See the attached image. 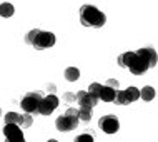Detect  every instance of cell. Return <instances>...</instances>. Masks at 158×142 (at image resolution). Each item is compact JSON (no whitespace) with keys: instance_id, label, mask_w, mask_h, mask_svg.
Segmentation results:
<instances>
[{"instance_id":"cell-1","label":"cell","mask_w":158,"mask_h":142,"mask_svg":"<svg viewBox=\"0 0 158 142\" xmlns=\"http://www.w3.org/2000/svg\"><path fill=\"white\" fill-rule=\"evenodd\" d=\"M80 15V22L83 27H93V29H100L103 27L106 22V17L103 12H100L97 7L93 5H82L78 10Z\"/></svg>"},{"instance_id":"cell-2","label":"cell","mask_w":158,"mask_h":142,"mask_svg":"<svg viewBox=\"0 0 158 142\" xmlns=\"http://www.w3.org/2000/svg\"><path fill=\"white\" fill-rule=\"evenodd\" d=\"M78 109H68L63 115H60L57 120H55V126L60 132H70L78 126Z\"/></svg>"},{"instance_id":"cell-3","label":"cell","mask_w":158,"mask_h":142,"mask_svg":"<svg viewBox=\"0 0 158 142\" xmlns=\"http://www.w3.org/2000/svg\"><path fill=\"white\" fill-rule=\"evenodd\" d=\"M42 100H44V94L42 92H28L25 94L20 105L27 114H38V107H40Z\"/></svg>"},{"instance_id":"cell-4","label":"cell","mask_w":158,"mask_h":142,"mask_svg":"<svg viewBox=\"0 0 158 142\" xmlns=\"http://www.w3.org/2000/svg\"><path fill=\"white\" fill-rule=\"evenodd\" d=\"M55 42H57V38L52 32H45V30H40V32L37 33V37L33 38L32 42V47L37 50H45V49H50V47L55 45Z\"/></svg>"},{"instance_id":"cell-5","label":"cell","mask_w":158,"mask_h":142,"mask_svg":"<svg viewBox=\"0 0 158 142\" xmlns=\"http://www.w3.org/2000/svg\"><path fill=\"white\" fill-rule=\"evenodd\" d=\"M98 127L105 132V134H115L120 129V122L115 115H103L100 120H98Z\"/></svg>"},{"instance_id":"cell-6","label":"cell","mask_w":158,"mask_h":142,"mask_svg":"<svg viewBox=\"0 0 158 142\" xmlns=\"http://www.w3.org/2000/svg\"><path fill=\"white\" fill-rule=\"evenodd\" d=\"M58 107V99L55 94H48L47 97H44V100H42L40 107H38V114L42 115H50L53 112L55 109Z\"/></svg>"},{"instance_id":"cell-7","label":"cell","mask_w":158,"mask_h":142,"mask_svg":"<svg viewBox=\"0 0 158 142\" xmlns=\"http://www.w3.org/2000/svg\"><path fill=\"white\" fill-rule=\"evenodd\" d=\"M98 100L100 99L95 97V95H92L88 90H80L78 94H77V102L80 104V107H87V109H93L97 104H98Z\"/></svg>"},{"instance_id":"cell-8","label":"cell","mask_w":158,"mask_h":142,"mask_svg":"<svg viewBox=\"0 0 158 142\" xmlns=\"http://www.w3.org/2000/svg\"><path fill=\"white\" fill-rule=\"evenodd\" d=\"M148 69H150V64H148L142 55L136 52V57L133 59L131 65L128 67V70H130L131 74H135V75H142V74H145V72L148 70Z\"/></svg>"},{"instance_id":"cell-9","label":"cell","mask_w":158,"mask_h":142,"mask_svg":"<svg viewBox=\"0 0 158 142\" xmlns=\"http://www.w3.org/2000/svg\"><path fill=\"white\" fill-rule=\"evenodd\" d=\"M3 135H5V139H23V132L17 124H5Z\"/></svg>"},{"instance_id":"cell-10","label":"cell","mask_w":158,"mask_h":142,"mask_svg":"<svg viewBox=\"0 0 158 142\" xmlns=\"http://www.w3.org/2000/svg\"><path fill=\"white\" fill-rule=\"evenodd\" d=\"M136 52H138L145 60H147L148 64H150V69L156 65V62H158V55H156V52H155V49H152V47H143V49L136 50Z\"/></svg>"},{"instance_id":"cell-11","label":"cell","mask_w":158,"mask_h":142,"mask_svg":"<svg viewBox=\"0 0 158 142\" xmlns=\"http://www.w3.org/2000/svg\"><path fill=\"white\" fill-rule=\"evenodd\" d=\"M115 95H117V90L108 87V85H103L102 89V94H100V100L103 102H113L115 100Z\"/></svg>"},{"instance_id":"cell-12","label":"cell","mask_w":158,"mask_h":142,"mask_svg":"<svg viewBox=\"0 0 158 142\" xmlns=\"http://www.w3.org/2000/svg\"><path fill=\"white\" fill-rule=\"evenodd\" d=\"M140 99H143L145 102H150L155 99V89L150 87V85H145V87L140 90Z\"/></svg>"},{"instance_id":"cell-13","label":"cell","mask_w":158,"mask_h":142,"mask_svg":"<svg viewBox=\"0 0 158 142\" xmlns=\"http://www.w3.org/2000/svg\"><path fill=\"white\" fill-rule=\"evenodd\" d=\"M14 12H15V8H14V5H12V3H8V2L0 3V17L8 19V17L14 15Z\"/></svg>"},{"instance_id":"cell-14","label":"cell","mask_w":158,"mask_h":142,"mask_svg":"<svg viewBox=\"0 0 158 142\" xmlns=\"http://www.w3.org/2000/svg\"><path fill=\"white\" fill-rule=\"evenodd\" d=\"M80 77V70L77 67H68L65 69V79L68 82H75V80H78Z\"/></svg>"},{"instance_id":"cell-15","label":"cell","mask_w":158,"mask_h":142,"mask_svg":"<svg viewBox=\"0 0 158 142\" xmlns=\"http://www.w3.org/2000/svg\"><path fill=\"white\" fill-rule=\"evenodd\" d=\"M3 119H5V124H17V126L22 124V115L17 112H8V114H5Z\"/></svg>"},{"instance_id":"cell-16","label":"cell","mask_w":158,"mask_h":142,"mask_svg":"<svg viewBox=\"0 0 158 142\" xmlns=\"http://www.w3.org/2000/svg\"><path fill=\"white\" fill-rule=\"evenodd\" d=\"M113 102L117 105H128V104H130V100H128L125 90H117V95H115V100Z\"/></svg>"},{"instance_id":"cell-17","label":"cell","mask_w":158,"mask_h":142,"mask_svg":"<svg viewBox=\"0 0 158 142\" xmlns=\"http://www.w3.org/2000/svg\"><path fill=\"white\" fill-rule=\"evenodd\" d=\"M125 94H127V97H128V100H130V102H135V100H138V99H140V90L136 87H128L125 90Z\"/></svg>"},{"instance_id":"cell-18","label":"cell","mask_w":158,"mask_h":142,"mask_svg":"<svg viewBox=\"0 0 158 142\" xmlns=\"http://www.w3.org/2000/svg\"><path fill=\"white\" fill-rule=\"evenodd\" d=\"M78 117L82 122H88L92 119V109H87V107H80L78 109Z\"/></svg>"},{"instance_id":"cell-19","label":"cell","mask_w":158,"mask_h":142,"mask_svg":"<svg viewBox=\"0 0 158 142\" xmlns=\"http://www.w3.org/2000/svg\"><path fill=\"white\" fill-rule=\"evenodd\" d=\"M102 89H103V85H102V84H98V82H92V84H90V87H88V92H90L92 95H95V97L100 99Z\"/></svg>"},{"instance_id":"cell-20","label":"cell","mask_w":158,"mask_h":142,"mask_svg":"<svg viewBox=\"0 0 158 142\" xmlns=\"http://www.w3.org/2000/svg\"><path fill=\"white\" fill-rule=\"evenodd\" d=\"M32 122H33V120H32V115L25 112V114L22 115V124H20V127H25V129H28V127L32 126Z\"/></svg>"},{"instance_id":"cell-21","label":"cell","mask_w":158,"mask_h":142,"mask_svg":"<svg viewBox=\"0 0 158 142\" xmlns=\"http://www.w3.org/2000/svg\"><path fill=\"white\" fill-rule=\"evenodd\" d=\"M40 32L38 29H33V30H30V32L25 35V44H28V45H32V42H33V38L37 37V33Z\"/></svg>"},{"instance_id":"cell-22","label":"cell","mask_w":158,"mask_h":142,"mask_svg":"<svg viewBox=\"0 0 158 142\" xmlns=\"http://www.w3.org/2000/svg\"><path fill=\"white\" fill-rule=\"evenodd\" d=\"M75 142H93V134H80L75 137Z\"/></svg>"},{"instance_id":"cell-23","label":"cell","mask_w":158,"mask_h":142,"mask_svg":"<svg viewBox=\"0 0 158 142\" xmlns=\"http://www.w3.org/2000/svg\"><path fill=\"white\" fill-rule=\"evenodd\" d=\"M63 99H65V102L72 104V102H75V100H77V94H73V92H65Z\"/></svg>"},{"instance_id":"cell-24","label":"cell","mask_w":158,"mask_h":142,"mask_svg":"<svg viewBox=\"0 0 158 142\" xmlns=\"http://www.w3.org/2000/svg\"><path fill=\"white\" fill-rule=\"evenodd\" d=\"M105 85H108V87H112V89H115V90H118V87H120V84H118L117 79H108Z\"/></svg>"},{"instance_id":"cell-25","label":"cell","mask_w":158,"mask_h":142,"mask_svg":"<svg viewBox=\"0 0 158 142\" xmlns=\"http://www.w3.org/2000/svg\"><path fill=\"white\" fill-rule=\"evenodd\" d=\"M47 90H48V92H50V94H55V90H57V87H55V85H53V84H50V85H48V87H47Z\"/></svg>"},{"instance_id":"cell-26","label":"cell","mask_w":158,"mask_h":142,"mask_svg":"<svg viewBox=\"0 0 158 142\" xmlns=\"http://www.w3.org/2000/svg\"><path fill=\"white\" fill-rule=\"evenodd\" d=\"M5 142H25V139H5Z\"/></svg>"},{"instance_id":"cell-27","label":"cell","mask_w":158,"mask_h":142,"mask_svg":"<svg viewBox=\"0 0 158 142\" xmlns=\"http://www.w3.org/2000/svg\"><path fill=\"white\" fill-rule=\"evenodd\" d=\"M47 142H58V140H55V139H50V140H47Z\"/></svg>"},{"instance_id":"cell-28","label":"cell","mask_w":158,"mask_h":142,"mask_svg":"<svg viewBox=\"0 0 158 142\" xmlns=\"http://www.w3.org/2000/svg\"><path fill=\"white\" fill-rule=\"evenodd\" d=\"M0 114H2V110H0Z\"/></svg>"}]
</instances>
